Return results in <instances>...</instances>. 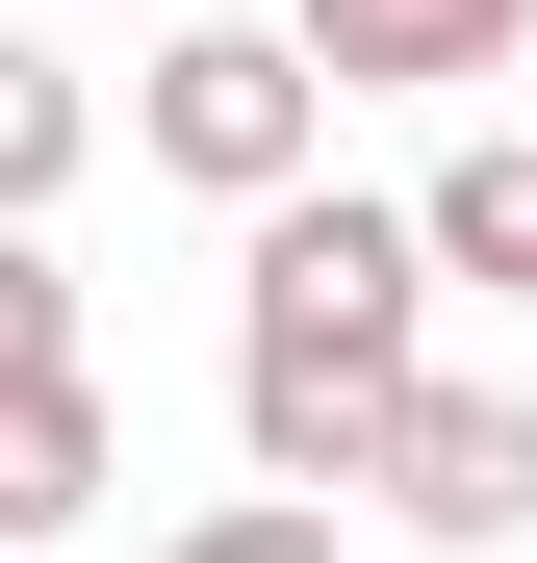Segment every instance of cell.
<instances>
[{
  "label": "cell",
  "mask_w": 537,
  "mask_h": 563,
  "mask_svg": "<svg viewBox=\"0 0 537 563\" xmlns=\"http://www.w3.org/2000/svg\"><path fill=\"white\" fill-rule=\"evenodd\" d=\"M410 358H435V231L282 179L256 256H231V435H256V487H358V435L410 410Z\"/></svg>",
  "instance_id": "6da1fadb"
},
{
  "label": "cell",
  "mask_w": 537,
  "mask_h": 563,
  "mask_svg": "<svg viewBox=\"0 0 537 563\" xmlns=\"http://www.w3.org/2000/svg\"><path fill=\"white\" fill-rule=\"evenodd\" d=\"M128 129H154V179H205V206H282L333 154V77H307V26H179L128 77Z\"/></svg>",
  "instance_id": "7a4b0ae2"
},
{
  "label": "cell",
  "mask_w": 537,
  "mask_h": 563,
  "mask_svg": "<svg viewBox=\"0 0 537 563\" xmlns=\"http://www.w3.org/2000/svg\"><path fill=\"white\" fill-rule=\"evenodd\" d=\"M358 487H384L410 538H537V410H512V385H435V358H410V410L358 435Z\"/></svg>",
  "instance_id": "3957f363"
},
{
  "label": "cell",
  "mask_w": 537,
  "mask_h": 563,
  "mask_svg": "<svg viewBox=\"0 0 537 563\" xmlns=\"http://www.w3.org/2000/svg\"><path fill=\"white\" fill-rule=\"evenodd\" d=\"M282 26H307L333 103H461V77L537 52V0H282Z\"/></svg>",
  "instance_id": "277c9868"
},
{
  "label": "cell",
  "mask_w": 537,
  "mask_h": 563,
  "mask_svg": "<svg viewBox=\"0 0 537 563\" xmlns=\"http://www.w3.org/2000/svg\"><path fill=\"white\" fill-rule=\"evenodd\" d=\"M103 487H128V435H103V385H77V358H26V385H0V563H26V538H77Z\"/></svg>",
  "instance_id": "5b68a950"
},
{
  "label": "cell",
  "mask_w": 537,
  "mask_h": 563,
  "mask_svg": "<svg viewBox=\"0 0 537 563\" xmlns=\"http://www.w3.org/2000/svg\"><path fill=\"white\" fill-rule=\"evenodd\" d=\"M410 231H435V282H537V129H461L410 179Z\"/></svg>",
  "instance_id": "8992f818"
},
{
  "label": "cell",
  "mask_w": 537,
  "mask_h": 563,
  "mask_svg": "<svg viewBox=\"0 0 537 563\" xmlns=\"http://www.w3.org/2000/svg\"><path fill=\"white\" fill-rule=\"evenodd\" d=\"M77 154H103V103H77V52H26V26H0V206H52Z\"/></svg>",
  "instance_id": "52a82bcc"
},
{
  "label": "cell",
  "mask_w": 537,
  "mask_h": 563,
  "mask_svg": "<svg viewBox=\"0 0 537 563\" xmlns=\"http://www.w3.org/2000/svg\"><path fill=\"white\" fill-rule=\"evenodd\" d=\"M26 358H77V282H52V206H0V385Z\"/></svg>",
  "instance_id": "ba28073f"
},
{
  "label": "cell",
  "mask_w": 537,
  "mask_h": 563,
  "mask_svg": "<svg viewBox=\"0 0 537 563\" xmlns=\"http://www.w3.org/2000/svg\"><path fill=\"white\" fill-rule=\"evenodd\" d=\"M179 563H333V487H231V512L179 538Z\"/></svg>",
  "instance_id": "9c48e42d"
}]
</instances>
